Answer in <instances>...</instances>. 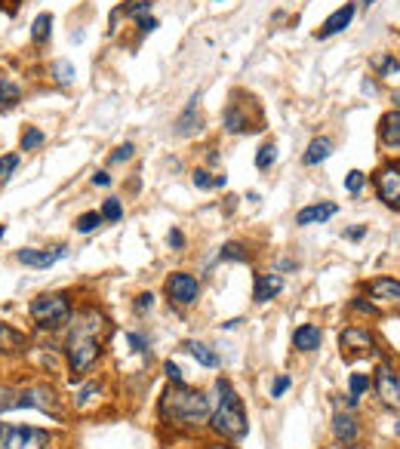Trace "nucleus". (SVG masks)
Instances as JSON below:
<instances>
[{
	"mask_svg": "<svg viewBox=\"0 0 400 449\" xmlns=\"http://www.w3.org/2000/svg\"><path fill=\"white\" fill-rule=\"evenodd\" d=\"M102 333H105V317L99 314L96 308H87L83 314L74 320L71 336H68V363H71V372L80 376V372H90L99 360V342Z\"/></svg>",
	"mask_w": 400,
	"mask_h": 449,
	"instance_id": "f257e3e1",
	"label": "nucleus"
},
{
	"mask_svg": "<svg viewBox=\"0 0 400 449\" xmlns=\"http://www.w3.org/2000/svg\"><path fill=\"white\" fill-rule=\"evenodd\" d=\"M160 416L169 425H178V428H198L210 419V397L200 394V391H191L185 385H176L169 388L160 400Z\"/></svg>",
	"mask_w": 400,
	"mask_h": 449,
	"instance_id": "f03ea898",
	"label": "nucleus"
},
{
	"mask_svg": "<svg viewBox=\"0 0 400 449\" xmlns=\"http://www.w3.org/2000/svg\"><path fill=\"white\" fill-rule=\"evenodd\" d=\"M216 391H219V406H216V412H212V431H219L222 437H243L246 434L243 400L237 397V391L231 388L228 379H219Z\"/></svg>",
	"mask_w": 400,
	"mask_h": 449,
	"instance_id": "7ed1b4c3",
	"label": "nucleus"
},
{
	"mask_svg": "<svg viewBox=\"0 0 400 449\" xmlns=\"http://www.w3.org/2000/svg\"><path fill=\"white\" fill-rule=\"evenodd\" d=\"M31 320L40 329H59L71 320V299L62 293L56 295H40L31 302Z\"/></svg>",
	"mask_w": 400,
	"mask_h": 449,
	"instance_id": "20e7f679",
	"label": "nucleus"
},
{
	"mask_svg": "<svg viewBox=\"0 0 400 449\" xmlns=\"http://www.w3.org/2000/svg\"><path fill=\"white\" fill-rule=\"evenodd\" d=\"M49 431L25 425H0V449H47Z\"/></svg>",
	"mask_w": 400,
	"mask_h": 449,
	"instance_id": "39448f33",
	"label": "nucleus"
},
{
	"mask_svg": "<svg viewBox=\"0 0 400 449\" xmlns=\"http://www.w3.org/2000/svg\"><path fill=\"white\" fill-rule=\"evenodd\" d=\"M166 295H169V302H176V305H194V302H198V295H200L198 277L185 274V271L169 274L166 277Z\"/></svg>",
	"mask_w": 400,
	"mask_h": 449,
	"instance_id": "423d86ee",
	"label": "nucleus"
},
{
	"mask_svg": "<svg viewBox=\"0 0 400 449\" xmlns=\"http://www.w3.org/2000/svg\"><path fill=\"white\" fill-rule=\"evenodd\" d=\"M376 191L388 207L400 209V166L397 164H388L376 173Z\"/></svg>",
	"mask_w": 400,
	"mask_h": 449,
	"instance_id": "0eeeda50",
	"label": "nucleus"
},
{
	"mask_svg": "<svg viewBox=\"0 0 400 449\" xmlns=\"http://www.w3.org/2000/svg\"><path fill=\"white\" fill-rule=\"evenodd\" d=\"M16 410H40V412H53V416L59 419L56 412V394L49 391V388H25V391H19V406Z\"/></svg>",
	"mask_w": 400,
	"mask_h": 449,
	"instance_id": "6e6552de",
	"label": "nucleus"
},
{
	"mask_svg": "<svg viewBox=\"0 0 400 449\" xmlns=\"http://www.w3.org/2000/svg\"><path fill=\"white\" fill-rule=\"evenodd\" d=\"M376 394L382 397L385 406H397L400 410V382H397L394 369L385 367V363L376 369Z\"/></svg>",
	"mask_w": 400,
	"mask_h": 449,
	"instance_id": "1a4fd4ad",
	"label": "nucleus"
},
{
	"mask_svg": "<svg viewBox=\"0 0 400 449\" xmlns=\"http://www.w3.org/2000/svg\"><path fill=\"white\" fill-rule=\"evenodd\" d=\"M65 256H68L65 247H53V250H19V252H16V259H19L22 265H28V268H49V265H56V262L65 259Z\"/></svg>",
	"mask_w": 400,
	"mask_h": 449,
	"instance_id": "9d476101",
	"label": "nucleus"
},
{
	"mask_svg": "<svg viewBox=\"0 0 400 449\" xmlns=\"http://www.w3.org/2000/svg\"><path fill=\"white\" fill-rule=\"evenodd\" d=\"M339 345H342V351H348V354H367V351H372V336L360 326H348L345 333L339 336Z\"/></svg>",
	"mask_w": 400,
	"mask_h": 449,
	"instance_id": "9b49d317",
	"label": "nucleus"
},
{
	"mask_svg": "<svg viewBox=\"0 0 400 449\" xmlns=\"http://www.w3.org/2000/svg\"><path fill=\"white\" fill-rule=\"evenodd\" d=\"M354 10L357 6L354 4H345V6H339V10L329 16L327 22L320 25V31H317V37H333V34H339V31H345L348 25H351V19H354Z\"/></svg>",
	"mask_w": 400,
	"mask_h": 449,
	"instance_id": "f8f14e48",
	"label": "nucleus"
},
{
	"mask_svg": "<svg viewBox=\"0 0 400 449\" xmlns=\"http://www.w3.org/2000/svg\"><path fill=\"white\" fill-rule=\"evenodd\" d=\"M280 290H284V277L280 274H259L256 277V290H253V299L259 305H265L271 299H277Z\"/></svg>",
	"mask_w": 400,
	"mask_h": 449,
	"instance_id": "ddd939ff",
	"label": "nucleus"
},
{
	"mask_svg": "<svg viewBox=\"0 0 400 449\" xmlns=\"http://www.w3.org/2000/svg\"><path fill=\"white\" fill-rule=\"evenodd\" d=\"M357 434H360V428H357V419L351 416V412H339V416L333 419V437L339 440V443L351 446V443H357Z\"/></svg>",
	"mask_w": 400,
	"mask_h": 449,
	"instance_id": "4468645a",
	"label": "nucleus"
},
{
	"mask_svg": "<svg viewBox=\"0 0 400 449\" xmlns=\"http://www.w3.org/2000/svg\"><path fill=\"white\" fill-rule=\"evenodd\" d=\"M336 203H314V207H305L296 213V225H320L327 222V219L336 216Z\"/></svg>",
	"mask_w": 400,
	"mask_h": 449,
	"instance_id": "2eb2a0df",
	"label": "nucleus"
},
{
	"mask_svg": "<svg viewBox=\"0 0 400 449\" xmlns=\"http://www.w3.org/2000/svg\"><path fill=\"white\" fill-rule=\"evenodd\" d=\"M320 342H323V333H320V326H314V324H305L293 333V348L296 351H317Z\"/></svg>",
	"mask_w": 400,
	"mask_h": 449,
	"instance_id": "dca6fc26",
	"label": "nucleus"
},
{
	"mask_svg": "<svg viewBox=\"0 0 400 449\" xmlns=\"http://www.w3.org/2000/svg\"><path fill=\"white\" fill-rule=\"evenodd\" d=\"M379 135H382V145L385 148H400V108L382 117Z\"/></svg>",
	"mask_w": 400,
	"mask_h": 449,
	"instance_id": "f3484780",
	"label": "nucleus"
},
{
	"mask_svg": "<svg viewBox=\"0 0 400 449\" xmlns=\"http://www.w3.org/2000/svg\"><path fill=\"white\" fill-rule=\"evenodd\" d=\"M198 96H194L191 99V105H188V111H185L182 117H178V121H176V133L178 135H191L194 130H200V117H198Z\"/></svg>",
	"mask_w": 400,
	"mask_h": 449,
	"instance_id": "a211bd4d",
	"label": "nucleus"
},
{
	"mask_svg": "<svg viewBox=\"0 0 400 449\" xmlns=\"http://www.w3.org/2000/svg\"><path fill=\"white\" fill-rule=\"evenodd\" d=\"M25 348V336L19 329H13L10 324H0V351L13 354V351H22Z\"/></svg>",
	"mask_w": 400,
	"mask_h": 449,
	"instance_id": "6ab92c4d",
	"label": "nucleus"
},
{
	"mask_svg": "<svg viewBox=\"0 0 400 449\" xmlns=\"http://www.w3.org/2000/svg\"><path fill=\"white\" fill-rule=\"evenodd\" d=\"M329 154H333V142L329 139H314L311 145H308V151H305V164L308 166H317V164H323Z\"/></svg>",
	"mask_w": 400,
	"mask_h": 449,
	"instance_id": "aec40b11",
	"label": "nucleus"
},
{
	"mask_svg": "<svg viewBox=\"0 0 400 449\" xmlns=\"http://www.w3.org/2000/svg\"><path fill=\"white\" fill-rule=\"evenodd\" d=\"M372 295L376 299H385V302H400V283L391 281V277H379V281H372Z\"/></svg>",
	"mask_w": 400,
	"mask_h": 449,
	"instance_id": "412c9836",
	"label": "nucleus"
},
{
	"mask_svg": "<svg viewBox=\"0 0 400 449\" xmlns=\"http://www.w3.org/2000/svg\"><path fill=\"white\" fill-rule=\"evenodd\" d=\"M22 99V87L13 78H0V108H16Z\"/></svg>",
	"mask_w": 400,
	"mask_h": 449,
	"instance_id": "4be33fe9",
	"label": "nucleus"
},
{
	"mask_svg": "<svg viewBox=\"0 0 400 449\" xmlns=\"http://www.w3.org/2000/svg\"><path fill=\"white\" fill-rule=\"evenodd\" d=\"M49 31H53V16L49 13H40L37 19L31 22V40L34 44H47V37H49Z\"/></svg>",
	"mask_w": 400,
	"mask_h": 449,
	"instance_id": "5701e85b",
	"label": "nucleus"
},
{
	"mask_svg": "<svg viewBox=\"0 0 400 449\" xmlns=\"http://www.w3.org/2000/svg\"><path fill=\"white\" fill-rule=\"evenodd\" d=\"M185 348L191 351V357L198 360L200 367H210V369H212V367H219V357H216V351H210L207 345H200V342H188V345H185Z\"/></svg>",
	"mask_w": 400,
	"mask_h": 449,
	"instance_id": "b1692460",
	"label": "nucleus"
},
{
	"mask_svg": "<svg viewBox=\"0 0 400 449\" xmlns=\"http://www.w3.org/2000/svg\"><path fill=\"white\" fill-rule=\"evenodd\" d=\"M225 126H228V133H243V130H246V114H243L237 105H228Z\"/></svg>",
	"mask_w": 400,
	"mask_h": 449,
	"instance_id": "393cba45",
	"label": "nucleus"
},
{
	"mask_svg": "<svg viewBox=\"0 0 400 449\" xmlns=\"http://www.w3.org/2000/svg\"><path fill=\"white\" fill-rule=\"evenodd\" d=\"M53 78L59 87H68V83H74V65L71 62H53Z\"/></svg>",
	"mask_w": 400,
	"mask_h": 449,
	"instance_id": "a878e982",
	"label": "nucleus"
},
{
	"mask_svg": "<svg viewBox=\"0 0 400 449\" xmlns=\"http://www.w3.org/2000/svg\"><path fill=\"white\" fill-rule=\"evenodd\" d=\"M372 68H376L382 78H391L394 71H400V62L394 56H376V59H372Z\"/></svg>",
	"mask_w": 400,
	"mask_h": 449,
	"instance_id": "bb28decb",
	"label": "nucleus"
},
{
	"mask_svg": "<svg viewBox=\"0 0 400 449\" xmlns=\"http://www.w3.org/2000/svg\"><path fill=\"white\" fill-rule=\"evenodd\" d=\"M102 219H105V222H121V219H123L121 200H117V197H108L105 207H102Z\"/></svg>",
	"mask_w": 400,
	"mask_h": 449,
	"instance_id": "cd10ccee",
	"label": "nucleus"
},
{
	"mask_svg": "<svg viewBox=\"0 0 400 449\" xmlns=\"http://www.w3.org/2000/svg\"><path fill=\"white\" fill-rule=\"evenodd\" d=\"M44 145V133L37 130V126H28V130L22 133V151H34Z\"/></svg>",
	"mask_w": 400,
	"mask_h": 449,
	"instance_id": "c85d7f7f",
	"label": "nucleus"
},
{
	"mask_svg": "<svg viewBox=\"0 0 400 449\" xmlns=\"http://www.w3.org/2000/svg\"><path fill=\"white\" fill-rule=\"evenodd\" d=\"M74 225H78L80 234H90V231H96V228L102 225V213H83Z\"/></svg>",
	"mask_w": 400,
	"mask_h": 449,
	"instance_id": "c756f323",
	"label": "nucleus"
},
{
	"mask_svg": "<svg viewBox=\"0 0 400 449\" xmlns=\"http://www.w3.org/2000/svg\"><path fill=\"white\" fill-rule=\"evenodd\" d=\"M16 166H19V154H4V157H0V185L16 173Z\"/></svg>",
	"mask_w": 400,
	"mask_h": 449,
	"instance_id": "7c9ffc66",
	"label": "nucleus"
},
{
	"mask_svg": "<svg viewBox=\"0 0 400 449\" xmlns=\"http://www.w3.org/2000/svg\"><path fill=\"white\" fill-rule=\"evenodd\" d=\"M367 388H370V379L367 376H351V394H348V406H354L357 397L367 391Z\"/></svg>",
	"mask_w": 400,
	"mask_h": 449,
	"instance_id": "2f4dec72",
	"label": "nucleus"
},
{
	"mask_svg": "<svg viewBox=\"0 0 400 449\" xmlns=\"http://www.w3.org/2000/svg\"><path fill=\"white\" fill-rule=\"evenodd\" d=\"M19 406V394L13 391V388H4L0 385V412H10Z\"/></svg>",
	"mask_w": 400,
	"mask_h": 449,
	"instance_id": "473e14b6",
	"label": "nucleus"
},
{
	"mask_svg": "<svg viewBox=\"0 0 400 449\" xmlns=\"http://www.w3.org/2000/svg\"><path fill=\"white\" fill-rule=\"evenodd\" d=\"M274 160H277V148L274 145H262L259 148V154H256V166L259 169H268Z\"/></svg>",
	"mask_w": 400,
	"mask_h": 449,
	"instance_id": "72a5a7b5",
	"label": "nucleus"
},
{
	"mask_svg": "<svg viewBox=\"0 0 400 449\" xmlns=\"http://www.w3.org/2000/svg\"><path fill=\"white\" fill-rule=\"evenodd\" d=\"M222 259H231V262H246V252L241 243H225L222 247Z\"/></svg>",
	"mask_w": 400,
	"mask_h": 449,
	"instance_id": "f704fd0d",
	"label": "nucleus"
},
{
	"mask_svg": "<svg viewBox=\"0 0 400 449\" xmlns=\"http://www.w3.org/2000/svg\"><path fill=\"white\" fill-rule=\"evenodd\" d=\"M345 188L351 191V194H357V191L363 188V173H360V169H351V173L345 176Z\"/></svg>",
	"mask_w": 400,
	"mask_h": 449,
	"instance_id": "c9c22d12",
	"label": "nucleus"
},
{
	"mask_svg": "<svg viewBox=\"0 0 400 449\" xmlns=\"http://www.w3.org/2000/svg\"><path fill=\"white\" fill-rule=\"evenodd\" d=\"M148 10H151V0H133L126 13L135 16V19H145V16H148Z\"/></svg>",
	"mask_w": 400,
	"mask_h": 449,
	"instance_id": "e433bc0d",
	"label": "nucleus"
},
{
	"mask_svg": "<svg viewBox=\"0 0 400 449\" xmlns=\"http://www.w3.org/2000/svg\"><path fill=\"white\" fill-rule=\"evenodd\" d=\"M133 142H123V145L121 148H114V154H111V160H114V164H123V160H130L133 157Z\"/></svg>",
	"mask_w": 400,
	"mask_h": 449,
	"instance_id": "4c0bfd02",
	"label": "nucleus"
},
{
	"mask_svg": "<svg viewBox=\"0 0 400 449\" xmlns=\"http://www.w3.org/2000/svg\"><path fill=\"white\" fill-rule=\"evenodd\" d=\"M194 185H198L200 191H210L212 188V179H210L207 169H194Z\"/></svg>",
	"mask_w": 400,
	"mask_h": 449,
	"instance_id": "58836bf2",
	"label": "nucleus"
},
{
	"mask_svg": "<svg viewBox=\"0 0 400 449\" xmlns=\"http://www.w3.org/2000/svg\"><path fill=\"white\" fill-rule=\"evenodd\" d=\"M164 372H166V379H169V382L182 385V369H178L173 360H166V363H164Z\"/></svg>",
	"mask_w": 400,
	"mask_h": 449,
	"instance_id": "ea45409f",
	"label": "nucleus"
},
{
	"mask_svg": "<svg viewBox=\"0 0 400 449\" xmlns=\"http://www.w3.org/2000/svg\"><path fill=\"white\" fill-rule=\"evenodd\" d=\"M289 388V376H277L274 379V388H271V397H280Z\"/></svg>",
	"mask_w": 400,
	"mask_h": 449,
	"instance_id": "a19ab883",
	"label": "nucleus"
},
{
	"mask_svg": "<svg viewBox=\"0 0 400 449\" xmlns=\"http://www.w3.org/2000/svg\"><path fill=\"white\" fill-rule=\"evenodd\" d=\"M166 240H169V247H173V250H182L185 247V237H182V231H176V228L166 234Z\"/></svg>",
	"mask_w": 400,
	"mask_h": 449,
	"instance_id": "79ce46f5",
	"label": "nucleus"
},
{
	"mask_svg": "<svg viewBox=\"0 0 400 449\" xmlns=\"http://www.w3.org/2000/svg\"><path fill=\"white\" fill-rule=\"evenodd\" d=\"M126 342H130L135 351H148V342H145L142 336H135V333H130V336H126Z\"/></svg>",
	"mask_w": 400,
	"mask_h": 449,
	"instance_id": "37998d69",
	"label": "nucleus"
},
{
	"mask_svg": "<svg viewBox=\"0 0 400 449\" xmlns=\"http://www.w3.org/2000/svg\"><path fill=\"white\" fill-rule=\"evenodd\" d=\"M92 185H99V188H108V185H111V176H108V173H92Z\"/></svg>",
	"mask_w": 400,
	"mask_h": 449,
	"instance_id": "c03bdc74",
	"label": "nucleus"
},
{
	"mask_svg": "<svg viewBox=\"0 0 400 449\" xmlns=\"http://www.w3.org/2000/svg\"><path fill=\"white\" fill-rule=\"evenodd\" d=\"M151 305H154V295H151V293H142V295H139V302H135V308L145 311V308H151Z\"/></svg>",
	"mask_w": 400,
	"mask_h": 449,
	"instance_id": "a18cd8bd",
	"label": "nucleus"
},
{
	"mask_svg": "<svg viewBox=\"0 0 400 449\" xmlns=\"http://www.w3.org/2000/svg\"><path fill=\"white\" fill-rule=\"evenodd\" d=\"M139 25H142V31L148 34V31H154V28H157V19H151V16H145V19H139Z\"/></svg>",
	"mask_w": 400,
	"mask_h": 449,
	"instance_id": "49530a36",
	"label": "nucleus"
},
{
	"mask_svg": "<svg viewBox=\"0 0 400 449\" xmlns=\"http://www.w3.org/2000/svg\"><path fill=\"white\" fill-rule=\"evenodd\" d=\"M363 234H367V228H360V225H357V228H351V231H348V237H351V240H360Z\"/></svg>",
	"mask_w": 400,
	"mask_h": 449,
	"instance_id": "de8ad7c7",
	"label": "nucleus"
},
{
	"mask_svg": "<svg viewBox=\"0 0 400 449\" xmlns=\"http://www.w3.org/2000/svg\"><path fill=\"white\" fill-rule=\"evenodd\" d=\"M354 308L363 311V314H372V305H367V302H354Z\"/></svg>",
	"mask_w": 400,
	"mask_h": 449,
	"instance_id": "09e8293b",
	"label": "nucleus"
},
{
	"mask_svg": "<svg viewBox=\"0 0 400 449\" xmlns=\"http://www.w3.org/2000/svg\"><path fill=\"white\" fill-rule=\"evenodd\" d=\"M363 92H370V96H372V92H376V83H372V80H363Z\"/></svg>",
	"mask_w": 400,
	"mask_h": 449,
	"instance_id": "8fccbe9b",
	"label": "nucleus"
},
{
	"mask_svg": "<svg viewBox=\"0 0 400 449\" xmlns=\"http://www.w3.org/2000/svg\"><path fill=\"white\" fill-rule=\"evenodd\" d=\"M394 105L400 108V92H394Z\"/></svg>",
	"mask_w": 400,
	"mask_h": 449,
	"instance_id": "3c124183",
	"label": "nucleus"
},
{
	"mask_svg": "<svg viewBox=\"0 0 400 449\" xmlns=\"http://www.w3.org/2000/svg\"><path fill=\"white\" fill-rule=\"evenodd\" d=\"M4 234H6V228H4V225H0V237H4Z\"/></svg>",
	"mask_w": 400,
	"mask_h": 449,
	"instance_id": "603ef678",
	"label": "nucleus"
},
{
	"mask_svg": "<svg viewBox=\"0 0 400 449\" xmlns=\"http://www.w3.org/2000/svg\"><path fill=\"white\" fill-rule=\"evenodd\" d=\"M210 449H228V446H210Z\"/></svg>",
	"mask_w": 400,
	"mask_h": 449,
	"instance_id": "864d4df0",
	"label": "nucleus"
}]
</instances>
